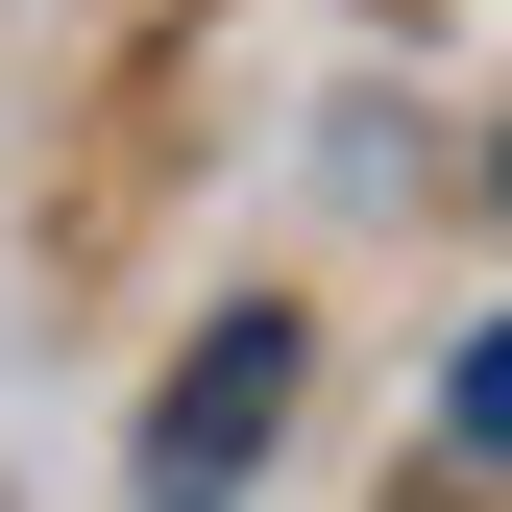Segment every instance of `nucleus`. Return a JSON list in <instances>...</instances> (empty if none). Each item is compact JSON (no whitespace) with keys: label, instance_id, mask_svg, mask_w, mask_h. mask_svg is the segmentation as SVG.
I'll list each match as a JSON object with an SVG mask.
<instances>
[{"label":"nucleus","instance_id":"f257e3e1","mask_svg":"<svg viewBox=\"0 0 512 512\" xmlns=\"http://www.w3.org/2000/svg\"><path fill=\"white\" fill-rule=\"evenodd\" d=\"M293 415V317H220L196 366L147 391V488H244V439Z\"/></svg>","mask_w":512,"mask_h":512},{"label":"nucleus","instance_id":"f03ea898","mask_svg":"<svg viewBox=\"0 0 512 512\" xmlns=\"http://www.w3.org/2000/svg\"><path fill=\"white\" fill-rule=\"evenodd\" d=\"M439 439H464V464H512V317H488L464 366H439Z\"/></svg>","mask_w":512,"mask_h":512},{"label":"nucleus","instance_id":"7ed1b4c3","mask_svg":"<svg viewBox=\"0 0 512 512\" xmlns=\"http://www.w3.org/2000/svg\"><path fill=\"white\" fill-rule=\"evenodd\" d=\"M171 512H220V488H171Z\"/></svg>","mask_w":512,"mask_h":512}]
</instances>
